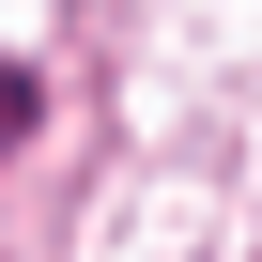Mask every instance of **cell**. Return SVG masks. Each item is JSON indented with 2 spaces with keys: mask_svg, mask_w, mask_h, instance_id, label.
I'll return each mask as SVG.
<instances>
[{
  "mask_svg": "<svg viewBox=\"0 0 262 262\" xmlns=\"http://www.w3.org/2000/svg\"><path fill=\"white\" fill-rule=\"evenodd\" d=\"M31 108H47V93H31V62H0V155L31 139Z\"/></svg>",
  "mask_w": 262,
  "mask_h": 262,
  "instance_id": "obj_1",
  "label": "cell"
}]
</instances>
